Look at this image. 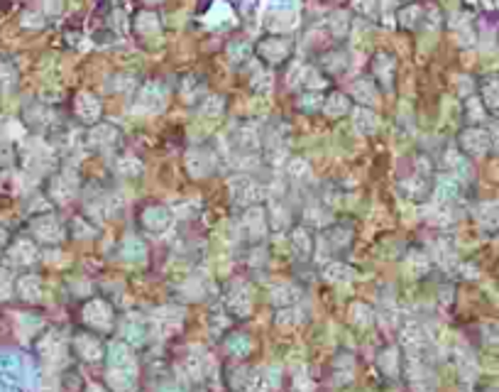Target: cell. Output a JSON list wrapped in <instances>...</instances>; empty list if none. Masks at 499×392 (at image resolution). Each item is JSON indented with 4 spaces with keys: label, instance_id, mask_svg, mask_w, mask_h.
<instances>
[{
    "label": "cell",
    "instance_id": "obj_39",
    "mask_svg": "<svg viewBox=\"0 0 499 392\" xmlns=\"http://www.w3.org/2000/svg\"><path fill=\"white\" fill-rule=\"evenodd\" d=\"M225 351L235 358H245L247 353L252 351V341H249V336L245 334H230L228 339H225Z\"/></svg>",
    "mask_w": 499,
    "mask_h": 392
},
{
    "label": "cell",
    "instance_id": "obj_26",
    "mask_svg": "<svg viewBox=\"0 0 499 392\" xmlns=\"http://www.w3.org/2000/svg\"><path fill=\"white\" fill-rule=\"evenodd\" d=\"M350 115H353L355 130H358L360 135L367 137V135H375V132L380 130V115H377L370 106H353Z\"/></svg>",
    "mask_w": 499,
    "mask_h": 392
},
{
    "label": "cell",
    "instance_id": "obj_49",
    "mask_svg": "<svg viewBox=\"0 0 499 392\" xmlns=\"http://www.w3.org/2000/svg\"><path fill=\"white\" fill-rule=\"evenodd\" d=\"M40 327H42V322L37 317H18V331H20L22 339L32 336Z\"/></svg>",
    "mask_w": 499,
    "mask_h": 392
},
{
    "label": "cell",
    "instance_id": "obj_15",
    "mask_svg": "<svg viewBox=\"0 0 499 392\" xmlns=\"http://www.w3.org/2000/svg\"><path fill=\"white\" fill-rule=\"evenodd\" d=\"M37 356L42 358L47 366H62L66 361V339L59 331H47L37 341Z\"/></svg>",
    "mask_w": 499,
    "mask_h": 392
},
{
    "label": "cell",
    "instance_id": "obj_52",
    "mask_svg": "<svg viewBox=\"0 0 499 392\" xmlns=\"http://www.w3.org/2000/svg\"><path fill=\"white\" fill-rule=\"evenodd\" d=\"M157 392H184V388H179L176 383H164V385H159Z\"/></svg>",
    "mask_w": 499,
    "mask_h": 392
},
{
    "label": "cell",
    "instance_id": "obj_13",
    "mask_svg": "<svg viewBox=\"0 0 499 392\" xmlns=\"http://www.w3.org/2000/svg\"><path fill=\"white\" fill-rule=\"evenodd\" d=\"M230 145L232 150L242 157H249V154H259L262 152V132H259L257 125H235L230 132Z\"/></svg>",
    "mask_w": 499,
    "mask_h": 392
},
{
    "label": "cell",
    "instance_id": "obj_41",
    "mask_svg": "<svg viewBox=\"0 0 499 392\" xmlns=\"http://www.w3.org/2000/svg\"><path fill=\"white\" fill-rule=\"evenodd\" d=\"M69 228H71V235L79 240H91L93 235H98V228L93 226V221L86 218V216H76L74 221H71Z\"/></svg>",
    "mask_w": 499,
    "mask_h": 392
},
{
    "label": "cell",
    "instance_id": "obj_5",
    "mask_svg": "<svg viewBox=\"0 0 499 392\" xmlns=\"http://www.w3.org/2000/svg\"><path fill=\"white\" fill-rule=\"evenodd\" d=\"M81 317L88 331H96V334H110L115 327V309L110 302L101 300V297L88 300L81 309Z\"/></svg>",
    "mask_w": 499,
    "mask_h": 392
},
{
    "label": "cell",
    "instance_id": "obj_29",
    "mask_svg": "<svg viewBox=\"0 0 499 392\" xmlns=\"http://www.w3.org/2000/svg\"><path fill=\"white\" fill-rule=\"evenodd\" d=\"M284 172H286V179L291 181V184H308V181L313 179V167L311 162H308L306 157H289L284 164Z\"/></svg>",
    "mask_w": 499,
    "mask_h": 392
},
{
    "label": "cell",
    "instance_id": "obj_42",
    "mask_svg": "<svg viewBox=\"0 0 499 392\" xmlns=\"http://www.w3.org/2000/svg\"><path fill=\"white\" fill-rule=\"evenodd\" d=\"M426 270H429V258L421 255V253H416V250L409 253L407 260H404V272L416 280V277H421Z\"/></svg>",
    "mask_w": 499,
    "mask_h": 392
},
{
    "label": "cell",
    "instance_id": "obj_31",
    "mask_svg": "<svg viewBox=\"0 0 499 392\" xmlns=\"http://www.w3.org/2000/svg\"><path fill=\"white\" fill-rule=\"evenodd\" d=\"M402 353H399L397 346H387V349L380 351V356H377V366H380V371L387 375V378H399V373H402Z\"/></svg>",
    "mask_w": 499,
    "mask_h": 392
},
{
    "label": "cell",
    "instance_id": "obj_2",
    "mask_svg": "<svg viewBox=\"0 0 499 392\" xmlns=\"http://www.w3.org/2000/svg\"><path fill=\"white\" fill-rule=\"evenodd\" d=\"M81 189V179L79 172L71 167H62L57 169L47 181V198L54 203V206H69L76 196H79Z\"/></svg>",
    "mask_w": 499,
    "mask_h": 392
},
{
    "label": "cell",
    "instance_id": "obj_38",
    "mask_svg": "<svg viewBox=\"0 0 499 392\" xmlns=\"http://www.w3.org/2000/svg\"><path fill=\"white\" fill-rule=\"evenodd\" d=\"M350 324L358 329H367L375 324V309L365 302H353L350 304Z\"/></svg>",
    "mask_w": 499,
    "mask_h": 392
},
{
    "label": "cell",
    "instance_id": "obj_22",
    "mask_svg": "<svg viewBox=\"0 0 499 392\" xmlns=\"http://www.w3.org/2000/svg\"><path fill=\"white\" fill-rule=\"evenodd\" d=\"M110 169L120 179H135V176H142V172H145V162L132 152H120L110 159Z\"/></svg>",
    "mask_w": 499,
    "mask_h": 392
},
{
    "label": "cell",
    "instance_id": "obj_8",
    "mask_svg": "<svg viewBox=\"0 0 499 392\" xmlns=\"http://www.w3.org/2000/svg\"><path fill=\"white\" fill-rule=\"evenodd\" d=\"M30 231H32V238L37 243H42V245H59V243L66 238L64 221L52 211L40 213V216L32 218Z\"/></svg>",
    "mask_w": 499,
    "mask_h": 392
},
{
    "label": "cell",
    "instance_id": "obj_30",
    "mask_svg": "<svg viewBox=\"0 0 499 392\" xmlns=\"http://www.w3.org/2000/svg\"><path fill=\"white\" fill-rule=\"evenodd\" d=\"M301 300V292H299L296 285L291 282H281V285H274L269 290V302L274 304L277 309H284V307H294L299 304Z\"/></svg>",
    "mask_w": 499,
    "mask_h": 392
},
{
    "label": "cell",
    "instance_id": "obj_50",
    "mask_svg": "<svg viewBox=\"0 0 499 392\" xmlns=\"http://www.w3.org/2000/svg\"><path fill=\"white\" fill-rule=\"evenodd\" d=\"M210 329H213L215 331V334H220V331H223L225 327H230V314H223V312H220V309H218V312H213V314H210Z\"/></svg>",
    "mask_w": 499,
    "mask_h": 392
},
{
    "label": "cell",
    "instance_id": "obj_48",
    "mask_svg": "<svg viewBox=\"0 0 499 392\" xmlns=\"http://www.w3.org/2000/svg\"><path fill=\"white\" fill-rule=\"evenodd\" d=\"M225 110V103H223V98L220 96H210L203 101V108H201V113L203 115H208V118H218L220 113Z\"/></svg>",
    "mask_w": 499,
    "mask_h": 392
},
{
    "label": "cell",
    "instance_id": "obj_19",
    "mask_svg": "<svg viewBox=\"0 0 499 392\" xmlns=\"http://www.w3.org/2000/svg\"><path fill=\"white\" fill-rule=\"evenodd\" d=\"M289 245H291L294 255H296L299 260H311L313 248H316L311 226H306V223L291 226V231H289Z\"/></svg>",
    "mask_w": 499,
    "mask_h": 392
},
{
    "label": "cell",
    "instance_id": "obj_51",
    "mask_svg": "<svg viewBox=\"0 0 499 392\" xmlns=\"http://www.w3.org/2000/svg\"><path fill=\"white\" fill-rule=\"evenodd\" d=\"M311 380L306 378V375H296L294 378V392H311Z\"/></svg>",
    "mask_w": 499,
    "mask_h": 392
},
{
    "label": "cell",
    "instance_id": "obj_10",
    "mask_svg": "<svg viewBox=\"0 0 499 392\" xmlns=\"http://www.w3.org/2000/svg\"><path fill=\"white\" fill-rule=\"evenodd\" d=\"M71 351L76 353V358H81L83 363H101L105 358L108 346L101 341V336L96 331H79L71 339Z\"/></svg>",
    "mask_w": 499,
    "mask_h": 392
},
{
    "label": "cell",
    "instance_id": "obj_9",
    "mask_svg": "<svg viewBox=\"0 0 499 392\" xmlns=\"http://www.w3.org/2000/svg\"><path fill=\"white\" fill-rule=\"evenodd\" d=\"M291 49H294V44L289 37L269 35L257 42V49H254V52H257V57L267 66H281L291 57Z\"/></svg>",
    "mask_w": 499,
    "mask_h": 392
},
{
    "label": "cell",
    "instance_id": "obj_53",
    "mask_svg": "<svg viewBox=\"0 0 499 392\" xmlns=\"http://www.w3.org/2000/svg\"><path fill=\"white\" fill-rule=\"evenodd\" d=\"M8 240H10V231L5 228L3 223H0V248H5V245H8Z\"/></svg>",
    "mask_w": 499,
    "mask_h": 392
},
{
    "label": "cell",
    "instance_id": "obj_33",
    "mask_svg": "<svg viewBox=\"0 0 499 392\" xmlns=\"http://www.w3.org/2000/svg\"><path fill=\"white\" fill-rule=\"evenodd\" d=\"M323 280H328L333 285H345L355 280V270L343 260H331L323 265Z\"/></svg>",
    "mask_w": 499,
    "mask_h": 392
},
{
    "label": "cell",
    "instance_id": "obj_44",
    "mask_svg": "<svg viewBox=\"0 0 499 392\" xmlns=\"http://www.w3.org/2000/svg\"><path fill=\"white\" fill-rule=\"evenodd\" d=\"M140 103H142V108H145V110H152V113L162 110V108H164V93H162V88H159V86H152V91L147 88V91L142 93Z\"/></svg>",
    "mask_w": 499,
    "mask_h": 392
},
{
    "label": "cell",
    "instance_id": "obj_20",
    "mask_svg": "<svg viewBox=\"0 0 499 392\" xmlns=\"http://www.w3.org/2000/svg\"><path fill=\"white\" fill-rule=\"evenodd\" d=\"M74 115H76V120H79V123H83L88 128V125H93V123H98V120H101L103 106H101V101L93 96V93L83 91V93H79V96H76V101H74Z\"/></svg>",
    "mask_w": 499,
    "mask_h": 392
},
{
    "label": "cell",
    "instance_id": "obj_27",
    "mask_svg": "<svg viewBox=\"0 0 499 392\" xmlns=\"http://www.w3.org/2000/svg\"><path fill=\"white\" fill-rule=\"evenodd\" d=\"M281 383H284L281 368L272 366V368H264L262 373H254L249 390L252 392H281Z\"/></svg>",
    "mask_w": 499,
    "mask_h": 392
},
{
    "label": "cell",
    "instance_id": "obj_16",
    "mask_svg": "<svg viewBox=\"0 0 499 392\" xmlns=\"http://www.w3.org/2000/svg\"><path fill=\"white\" fill-rule=\"evenodd\" d=\"M181 322H184V309L181 307H159L154 309L152 314H149V327L152 331H157V334L162 336H169L174 334L176 329L181 327Z\"/></svg>",
    "mask_w": 499,
    "mask_h": 392
},
{
    "label": "cell",
    "instance_id": "obj_18",
    "mask_svg": "<svg viewBox=\"0 0 499 392\" xmlns=\"http://www.w3.org/2000/svg\"><path fill=\"white\" fill-rule=\"evenodd\" d=\"M264 208H267V223L272 231H286L291 223V211H289V203L281 194H269L267 201H264Z\"/></svg>",
    "mask_w": 499,
    "mask_h": 392
},
{
    "label": "cell",
    "instance_id": "obj_34",
    "mask_svg": "<svg viewBox=\"0 0 499 392\" xmlns=\"http://www.w3.org/2000/svg\"><path fill=\"white\" fill-rule=\"evenodd\" d=\"M429 181L431 179H426V176L412 172V176H409V179L399 181V189H402V194L407 196V198H412V201H419V198H424L426 194H429Z\"/></svg>",
    "mask_w": 499,
    "mask_h": 392
},
{
    "label": "cell",
    "instance_id": "obj_14",
    "mask_svg": "<svg viewBox=\"0 0 499 392\" xmlns=\"http://www.w3.org/2000/svg\"><path fill=\"white\" fill-rule=\"evenodd\" d=\"M240 231H242V235H245L249 243L264 238V233L269 231L267 208H264V203H257V206H247L245 211H242Z\"/></svg>",
    "mask_w": 499,
    "mask_h": 392
},
{
    "label": "cell",
    "instance_id": "obj_37",
    "mask_svg": "<svg viewBox=\"0 0 499 392\" xmlns=\"http://www.w3.org/2000/svg\"><path fill=\"white\" fill-rule=\"evenodd\" d=\"M353 98L360 103V106L372 108L377 103V98H380V93H377V86L370 79H358L353 84Z\"/></svg>",
    "mask_w": 499,
    "mask_h": 392
},
{
    "label": "cell",
    "instance_id": "obj_1",
    "mask_svg": "<svg viewBox=\"0 0 499 392\" xmlns=\"http://www.w3.org/2000/svg\"><path fill=\"white\" fill-rule=\"evenodd\" d=\"M105 361H108V385L113 392H125L132 390L137 383V361L132 346H127L125 341H113L105 351Z\"/></svg>",
    "mask_w": 499,
    "mask_h": 392
},
{
    "label": "cell",
    "instance_id": "obj_36",
    "mask_svg": "<svg viewBox=\"0 0 499 392\" xmlns=\"http://www.w3.org/2000/svg\"><path fill=\"white\" fill-rule=\"evenodd\" d=\"M460 147L468 154H482L487 150V135L482 130H463L460 132Z\"/></svg>",
    "mask_w": 499,
    "mask_h": 392
},
{
    "label": "cell",
    "instance_id": "obj_54",
    "mask_svg": "<svg viewBox=\"0 0 499 392\" xmlns=\"http://www.w3.org/2000/svg\"><path fill=\"white\" fill-rule=\"evenodd\" d=\"M83 392H108L103 388V385H98V383H91V385H86V390Z\"/></svg>",
    "mask_w": 499,
    "mask_h": 392
},
{
    "label": "cell",
    "instance_id": "obj_6",
    "mask_svg": "<svg viewBox=\"0 0 499 392\" xmlns=\"http://www.w3.org/2000/svg\"><path fill=\"white\" fill-rule=\"evenodd\" d=\"M32 378H35V371H32V363L27 358L13 351L0 353V383L32 385Z\"/></svg>",
    "mask_w": 499,
    "mask_h": 392
},
{
    "label": "cell",
    "instance_id": "obj_24",
    "mask_svg": "<svg viewBox=\"0 0 499 392\" xmlns=\"http://www.w3.org/2000/svg\"><path fill=\"white\" fill-rule=\"evenodd\" d=\"M395 71H397V62L392 54L387 52H380L375 54L372 59V74L377 76V81H380L382 86L387 88V91H392L395 88Z\"/></svg>",
    "mask_w": 499,
    "mask_h": 392
},
{
    "label": "cell",
    "instance_id": "obj_4",
    "mask_svg": "<svg viewBox=\"0 0 499 392\" xmlns=\"http://www.w3.org/2000/svg\"><path fill=\"white\" fill-rule=\"evenodd\" d=\"M184 167H186V174L191 176V179H206V176H213L215 172H218L220 157L210 145H196L186 152Z\"/></svg>",
    "mask_w": 499,
    "mask_h": 392
},
{
    "label": "cell",
    "instance_id": "obj_7",
    "mask_svg": "<svg viewBox=\"0 0 499 392\" xmlns=\"http://www.w3.org/2000/svg\"><path fill=\"white\" fill-rule=\"evenodd\" d=\"M83 142H86L88 150L93 152H113L115 147L123 142V130L115 123H93L88 125L86 135H83Z\"/></svg>",
    "mask_w": 499,
    "mask_h": 392
},
{
    "label": "cell",
    "instance_id": "obj_12",
    "mask_svg": "<svg viewBox=\"0 0 499 392\" xmlns=\"http://www.w3.org/2000/svg\"><path fill=\"white\" fill-rule=\"evenodd\" d=\"M225 312L232 319H247L249 312H252V290L242 280L230 282L228 290H225Z\"/></svg>",
    "mask_w": 499,
    "mask_h": 392
},
{
    "label": "cell",
    "instance_id": "obj_11",
    "mask_svg": "<svg viewBox=\"0 0 499 392\" xmlns=\"http://www.w3.org/2000/svg\"><path fill=\"white\" fill-rule=\"evenodd\" d=\"M140 228L149 235H162L171 228V221H174V213H171L169 206L164 203H147L140 211Z\"/></svg>",
    "mask_w": 499,
    "mask_h": 392
},
{
    "label": "cell",
    "instance_id": "obj_3",
    "mask_svg": "<svg viewBox=\"0 0 499 392\" xmlns=\"http://www.w3.org/2000/svg\"><path fill=\"white\" fill-rule=\"evenodd\" d=\"M228 194H230V201L235 203V206H257V203H264L269 196V186L262 184L259 179H254V176L249 174H240L235 176V179H230L228 184Z\"/></svg>",
    "mask_w": 499,
    "mask_h": 392
},
{
    "label": "cell",
    "instance_id": "obj_28",
    "mask_svg": "<svg viewBox=\"0 0 499 392\" xmlns=\"http://www.w3.org/2000/svg\"><path fill=\"white\" fill-rule=\"evenodd\" d=\"M321 110H323V115H328L331 120H340L353 110V101H350V96H345V93L333 91L323 98V108Z\"/></svg>",
    "mask_w": 499,
    "mask_h": 392
},
{
    "label": "cell",
    "instance_id": "obj_47",
    "mask_svg": "<svg viewBox=\"0 0 499 392\" xmlns=\"http://www.w3.org/2000/svg\"><path fill=\"white\" fill-rule=\"evenodd\" d=\"M412 172L426 176V179H434V162H431V157H426V154H414Z\"/></svg>",
    "mask_w": 499,
    "mask_h": 392
},
{
    "label": "cell",
    "instance_id": "obj_35",
    "mask_svg": "<svg viewBox=\"0 0 499 392\" xmlns=\"http://www.w3.org/2000/svg\"><path fill=\"white\" fill-rule=\"evenodd\" d=\"M304 218H306V226H321V228L333 223L326 201H308L306 208H304Z\"/></svg>",
    "mask_w": 499,
    "mask_h": 392
},
{
    "label": "cell",
    "instance_id": "obj_55",
    "mask_svg": "<svg viewBox=\"0 0 499 392\" xmlns=\"http://www.w3.org/2000/svg\"><path fill=\"white\" fill-rule=\"evenodd\" d=\"M0 392H15L13 388H8V385H3V388H0Z\"/></svg>",
    "mask_w": 499,
    "mask_h": 392
},
{
    "label": "cell",
    "instance_id": "obj_25",
    "mask_svg": "<svg viewBox=\"0 0 499 392\" xmlns=\"http://www.w3.org/2000/svg\"><path fill=\"white\" fill-rule=\"evenodd\" d=\"M326 245L333 253H345L353 245V228L345 223H331L326 226Z\"/></svg>",
    "mask_w": 499,
    "mask_h": 392
},
{
    "label": "cell",
    "instance_id": "obj_46",
    "mask_svg": "<svg viewBox=\"0 0 499 392\" xmlns=\"http://www.w3.org/2000/svg\"><path fill=\"white\" fill-rule=\"evenodd\" d=\"M15 295V277L8 267L0 265V302H8Z\"/></svg>",
    "mask_w": 499,
    "mask_h": 392
},
{
    "label": "cell",
    "instance_id": "obj_32",
    "mask_svg": "<svg viewBox=\"0 0 499 392\" xmlns=\"http://www.w3.org/2000/svg\"><path fill=\"white\" fill-rule=\"evenodd\" d=\"M120 258H123L125 263H145L147 260V245L142 238H137V235H125V240L120 243Z\"/></svg>",
    "mask_w": 499,
    "mask_h": 392
},
{
    "label": "cell",
    "instance_id": "obj_17",
    "mask_svg": "<svg viewBox=\"0 0 499 392\" xmlns=\"http://www.w3.org/2000/svg\"><path fill=\"white\" fill-rule=\"evenodd\" d=\"M149 334H152L149 319H142V317H137V314L125 317L123 324H120V339H123L127 346H132V349H135V346L147 344Z\"/></svg>",
    "mask_w": 499,
    "mask_h": 392
},
{
    "label": "cell",
    "instance_id": "obj_23",
    "mask_svg": "<svg viewBox=\"0 0 499 392\" xmlns=\"http://www.w3.org/2000/svg\"><path fill=\"white\" fill-rule=\"evenodd\" d=\"M15 292H18V297L22 302H30V304H37V302H42L44 297V285H42V277L40 275H20L18 280H15Z\"/></svg>",
    "mask_w": 499,
    "mask_h": 392
},
{
    "label": "cell",
    "instance_id": "obj_21",
    "mask_svg": "<svg viewBox=\"0 0 499 392\" xmlns=\"http://www.w3.org/2000/svg\"><path fill=\"white\" fill-rule=\"evenodd\" d=\"M40 258V248H37V240L30 238H18L13 245L8 248V260L18 267H30V265L37 263Z\"/></svg>",
    "mask_w": 499,
    "mask_h": 392
},
{
    "label": "cell",
    "instance_id": "obj_40",
    "mask_svg": "<svg viewBox=\"0 0 499 392\" xmlns=\"http://www.w3.org/2000/svg\"><path fill=\"white\" fill-rule=\"evenodd\" d=\"M333 371H336V380L338 383H350L353 373H355V361L350 353H340L333 363Z\"/></svg>",
    "mask_w": 499,
    "mask_h": 392
},
{
    "label": "cell",
    "instance_id": "obj_43",
    "mask_svg": "<svg viewBox=\"0 0 499 392\" xmlns=\"http://www.w3.org/2000/svg\"><path fill=\"white\" fill-rule=\"evenodd\" d=\"M323 98L321 93L316 91H304L301 96L296 98V108L301 110V113H316V110L323 108Z\"/></svg>",
    "mask_w": 499,
    "mask_h": 392
},
{
    "label": "cell",
    "instance_id": "obj_45",
    "mask_svg": "<svg viewBox=\"0 0 499 392\" xmlns=\"http://www.w3.org/2000/svg\"><path fill=\"white\" fill-rule=\"evenodd\" d=\"M301 324V312L294 307H284V309H277V327H296Z\"/></svg>",
    "mask_w": 499,
    "mask_h": 392
}]
</instances>
